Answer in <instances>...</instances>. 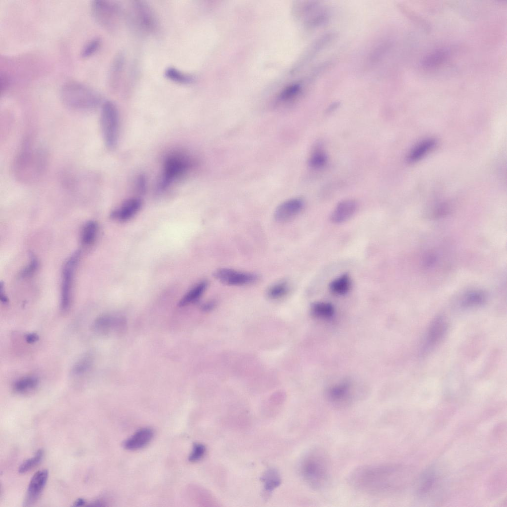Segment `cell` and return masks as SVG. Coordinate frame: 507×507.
Segmentation results:
<instances>
[{"instance_id": "17", "label": "cell", "mask_w": 507, "mask_h": 507, "mask_svg": "<svg viewBox=\"0 0 507 507\" xmlns=\"http://www.w3.org/2000/svg\"><path fill=\"white\" fill-rule=\"evenodd\" d=\"M261 480L264 484V491L268 495L278 487L281 482L279 472L273 468H269L265 471L261 477Z\"/></svg>"}, {"instance_id": "22", "label": "cell", "mask_w": 507, "mask_h": 507, "mask_svg": "<svg viewBox=\"0 0 507 507\" xmlns=\"http://www.w3.org/2000/svg\"><path fill=\"white\" fill-rule=\"evenodd\" d=\"M164 74L169 80L181 84H189L194 81L192 76L172 67L167 68L165 71Z\"/></svg>"}, {"instance_id": "10", "label": "cell", "mask_w": 507, "mask_h": 507, "mask_svg": "<svg viewBox=\"0 0 507 507\" xmlns=\"http://www.w3.org/2000/svg\"><path fill=\"white\" fill-rule=\"evenodd\" d=\"M448 324L442 315L436 317L430 323L422 347L423 354L432 350L443 340L446 334Z\"/></svg>"}, {"instance_id": "30", "label": "cell", "mask_w": 507, "mask_h": 507, "mask_svg": "<svg viewBox=\"0 0 507 507\" xmlns=\"http://www.w3.org/2000/svg\"><path fill=\"white\" fill-rule=\"evenodd\" d=\"M101 40L96 37L88 41L81 50L80 55L82 58H87L94 54L99 49Z\"/></svg>"}, {"instance_id": "7", "label": "cell", "mask_w": 507, "mask_h": 507, "mask_svg": "<svg viewBox=\"0 0 507 507\" xmlns=\"http://www.w3.org/2000/svg\"><path fill=\"white\" fill-rule=\"evenodd\" d=\"M132 12L137 25L143 31L152 33L157 31L158 21L154 12L146 1H133Z\"/></svg>"}, {"instance_id": "37", "label": "cell", "mask_w": 507, "mask_h": 507, "mask_svg": "<svg viewBox=\"0 0 507 507\" xmlns=\"http://www.w3.org/2000/svg\"><path fill=\"white\" fill-rule=\"evenodd\" d=\"M0 293L1 301L4 304L6 303L7 302V299L4 293V288L2 282L0 283Z\"/></svg>"}, {"instance_id": "27", "label": "cell", "mask_w": 507, "mask_h": 507, "mask_svg": "<svg viewBox=\"0 0 507 507\" xmlns=\"http://www.w3.org/2000/svg\"><path fill=\"white\" fill-rule=\"evenodd\" d=\"M485 300L484 294L478 291L472 292L466 295L461 302L463 307H471L482 304Z\"/></svg>"}, {"instance_id": "23", "label": "cell", "mask_w": 507, "mask_h": 507, "mask_svg": "<svg viewBox=\"0 0 507 507\" xmlns=\"http://www.w3.org/2000/svg\"><path fill=\"white\" fill-rule=\"evenodd\" d=\"M312 314L320 318H329L334 313V307L332 304L326 302H316L311 305Z\"/></svg>"}, {"instance_id": "9", "label": "cell", "mask_w": 507, "mask_h": 507, "mask_svg": "<svg viewBox=\"0 0 507 507\" xmlns=\"http://www.w3.org/2000/svg\"><path fill=\"white\" fill-rule=\"evenodd\" d=\"M213 276L223 284L236 286L254 283L259 278L257 275L254 273L227 268L217 269L213 272Z\"/></svg>"}, {"instance_id": "19", "label": "cell", "mask_w": 507, "mask_h": 507, "mask_svg": "<svg viewBox=\"0 0 507 507\" xmlns=\"http://www.w3.org/2000/svg\"><path fill=\"white\" fill-rule=\"evenodd\" d=\"M207 286V282L203 281L193 287L180 301V306H184L196 302L203 295Z\"/></svg>"}, {"instance_id": "33", "label": "cell", "mask_w": 507, "mask_h": 507, "mask_svg": "<svg viewBox=\"0 0 507 507\" xmlns=\"http://www.w3.org/2000/svg\"><path fill=\"white\" fill-rule=\"evenodd\" d=\"M30 261L28 265L22 271L21 275L23 277H27L33 274L37 269L38 262L36 258L32 255L30 257Z\"/></svg>"}, {"instance_id": "5", "label": "cell", "mask_w": 507, "mask_h": 507, "mask_svg": "<svg viewBox=\"0 0 507 507\" xmlns=\"http://www.w3.org/2000/svg\"><path fill=\"white\" fill-rule=\"evenodd\" d=\"M101 125L106 147L114 149L117 143L119 132V115L115 105L110 101H105L101 107Z\"/></svg>"}, {"instance_id": "14", "label": "cell", "mask_w": 507, "mask_h": 507, "mask_svg": "<svg viewBox=\"0 0 507 507\" xmlns=\"http://www.w3.org/2000/svg\"><path fill=\"white\" fill-rule=\"evenodd\" d=\"M142 205V202L140 199H129L112 212L111 217L120 221H127L139 211Z\"/></svg>"}, {"instance_id": "21", "label": "cell", "mask_w": 507, "mask_h": 507, "mask_svg": "<svg viewBox=\"0 0 507 507\" xmlns=\"http://www.w3.org/2000/svg\"><path fill=\"white\" fill-rule=\"evenodd\" d=\"M98 233V225L94 221L87 222L81 233V241L83 245L89 246L95 241Z\"/></svg>"}, {"instance_id": "32", "label": "cell", "mask_w": 507, "mask_h": 507, "mask_svg": "<svg viewBox=\"0 0 507 507\" xmlns=\"http://www.w3.org/2000/svg\"><path fill=\"white\" fill-rule=\"evenodd\" d=\"M206 448L203 445L200 443L195 444L189 457V461L193 462L199 461L204 456Z\"/></svg>"}, {"instance_id": "16", "label": "cell", "mask_w": 507, "mask_h": 507, "mask_svg": "<svg viewBox=\"0 0 507 507\" xmlns=\"http://www.w3.org/2000/svg\"><path fill=\"white\" fill-rule=\"evenodd\" d=\"M124 64V57L122 53L118 54L113 60L109 71V84L113 89L118 85L122 75Z\"/></svg>"}, {"instance_id": "4", "label": "cell", "mask_w": 507, "mask_h": 507, "mask_svg": "<svg viewBox=\"0 0 507 507\" xmlns=\"http://www.w3.org/2000/svg\"><path fill=\"white\" fill-rule=\"evenodd\" d=\"M91 10L96 21L105 30L114 31L119 26L122 12L117 2L94 0L91 5Z\"/></svg>"}, {"instance_id": "29", "label": "cell", "mask_w": 507, "mask_h": 507, "mask_svg": "<svg viewBox=\"0 0 507 507\" xmlns=\"http://www.w3.org/2000/svg\"><path fill=\"white\" fill-rule=\"evenodd\" d=\"M327 160L326 153L321 149H316L309 159V164L313 168H320L324 166Z\"/></svg>"}, {"instance_id": "35", "label": "cell", "mask_w": 507, "mask_h": 507, "mask_svg": "<svg viewBox=\"0 0 507 507\" xmlns=\"http://www.w3.org/2000/svg\"><path fill=\"white\" fill-rule=\"evenodd\" d=\"M137 185L139 191L144 192L146 189V180L144 176H140L138 178Z\"/></svg>"}, {"instance_id": "25", "label": "cell", "mask_w": 507, "mask_h": 507, "mask_svg": "<svg viewBox=\"0 0 507 507\" xmlns=\"http://www.w3.org/2000/svg\"><path fill=\"white\" fill-rule=\"evenodd\" d=\"M118 323L119 321L114 317L108 315H103L96 319L94 323V328L98 332H106Z\"/></svg>"}, {"instance_id": "12", "label": "cell", "mask_w": 507, "mask_h": 507, "mask_svg": "<svg viewBox=\"0 0 507 507\" xmlns=\"http://www.w3.org/2000/svg\"><path fill=\"white\" fill-rule=\"evenodd\" d=\"M304 202L300 198L286 200L276 208L274 216L279 222H285L296 217L303 208Z\"/></svg>"}, {"instance_id": "11", "label": "cell", "mask_w": 507, "mask_h": 507, "mask_svg": "<svg viewBox=\"0 0 507 507\" xmlns=\"http://www.w3.org/2000/svg\"><path fill=\"white\" fill-rule=\"evenodd\" d=\"M48 474L47 470L42 469L38 471L33 476L28 486L23 506H32L38 500L46 485Z\"/></svg>"}, {"instance_id": "31", "label": "cell", "mask_w": 507, "mask_h": 507, "mask_svg": "<svg viewBox=\"0 0 507 507\" xmlns=\"http://www.w3.org/2000/svg\"><path fill=\"white\" fill-rule=\"evenodd\" d=\"M43 456V451L39 449L33 457L26 459L20 465L18 472L20 473H24L31 470L40 462Z\"/></svg>"}, {"instance_id": "26", "label": "cell", "mask_w": 507, "mask_h": 507, "mask_svg": "<svg viewBox=\"0 0 507 507\" xmlns=\"http://www.w3.org/2000/svg\"><path fill=\"white\" fill-rule=\"evenodd\" d=\"M289 290L288 283L285 281H281L269 287L267 291V295L270 299L277 300L284 297L288 293Z\"/></svg>"}, {"instance_id": "20", "label": "cell", "mask_w": 507, "mask_h": 507, "mask_svg": "<svg viewBox=\"0 0 507 507\" xmlns=\"http://www.w3.org/2000/svg\"><path fill=\"white\" fill-rule=\"evenodd\" d=\"M435 144V141L433 139H427L421 142L411 150L408 160L414 162L420 159L433 149Z\"/></svg>"}, {"instance_id": "6", "label": "cell", "mask_w": 507, "mask_h": 507, "mask_svg": "<svg viewBox=\"0 0 507 507\" xmlns=\"http://www.w3.org/2000/svg\"><path fill=\"white\" fill-rule=\"evenodd\" d=\"M80 257V252H74L65 261L62 272L61 308L67 310L71 301L72 289L75 270Z\"/></svg>"}, {"instance_id": "8", "label": "cell", "mask_w": 507, "mask_h": 507, "mask_svg": "<svg viewBox=\"0 0 507 507\" xmlns=\"http://www.w3.org/2000/svg\"><path fill=\"white\" fill-rule=\"evenodd\" d=\"M188 166L187 160L180 155L168 156L164 161L159 189L163 190L167 188L173 180L187 169Z\"/></svg>"}, {"instance_id": "18", "label": "cell", "mask_w": 507, "mask_h": 507, "mask_svg": "<svg viewBox=\"0 0 507 507\" xmlns=\"http://www.w3.org/2000/svg\"><path fill=\"white\" fill-rule=\"evenodd\" d=\"M352 286L350 275L345 273L334 279L329 285L331 291L338 295H344L349 292Z\"/></svg>"}, {"instance_id": "13", "label": "cell", "mask_w": 507, "mask_h": 507, "mask_svg": "<svg viewBox=\"0 0 507 507\" xmlns=\"http://www.w3.org/2000/svg\"><path fill=\"white\" fill-rule=\"evenodd\" d=\"M357 203L354 200H343L338 203L330 216L331 221L335 224L344 222L355 212Z\"/></svg>"}, {"instance_id": "3", "label": "cell", "mask_w": 507, "mask_h": 507, "mask_svg": "<svg viewBox=\"0 0 507 507\" xmlns=\"http://www.w3.org/2000/svg\"><path fill=\"white\" fill-rule=\"evenodd\" d=\"M60 98L63 104L74 109H90L101 102L99 93L91 87L77 81H69L61 87Z\"/></svg>"}, {"instance_id": "38", "label": "cell", "mask_w": 507, "mask_h": 507, "mask_svg": "<svg viewBox=\"0 0 507 507\" xmlns=\"http://www.w3.org/2000/svg\"><path fill=\"white\" fill-rule=\"evenodd\" d=\"M86 504V502L84 499L79 498L76 500L74 503V506L78 507L83 506Z\"/></svg>"}, {"instance_id": "36", "label": "cell", "mask_w": 507, "mask_h": 507, "mask_svg": "<svg viewBox=\"0 0 507 507\" xmlns=\"http://www.w3.org/2000/svg\"><path fill=\"white\" fill-rule=\"evenodd\" d=\"M39 339L38 335L35 333H31L28 334L26 337V342L28 343H34L37 342Z\"/></svg>"}, {"instance_id": "34", "label": "cell", "mask_w": 507, "mask_h": 507, "mask_svg": "<svg viewBox=\"0 0 507 507\" xmlns=\"http://www.w3.org/2000/svg\"><path fill=\"white\" fill-rule=\"evenodd\" d=\"M10 84L9 79L7 75L4 74L0 75V91L1 93L5 92L8 88Z\"/></svg>"}, {"instance_id": "1", "label": "cell", "mask_w": 507, "mask_h": 507, "mask_svg": "<svg viewBox=\"0 0 507 507\" xmlns=\"http://www.w3.org/2000/svg\"><path fill=\"white\" fill-rule=\"evenodd\" d=\"M405 474L402 467L389 464L366 465L355 469L349 477L351 485L366 494L390 495L403 485Z\"/></svg>"}, {"instance_id": "24", "label": "cell", "mask_w": 507, "mask_h": 507, "mask_svg": "<svg viewBox=\"0 0 507 507\" xmlns=\"http://www.w3.org/2000/svg\"><path fill=\"white\" fill-rule=\"evenodd\" d=\"M38 383V379L36 377L26 376L17 380L13 385V389L16 392L24 393L35 389Z\"/></svg>"}, {"instance_id": "28", "label": "cell", "mask_w": 507, "mask_h": 507, "mask_svg": "<svg viewBox=\"0 0 507 507\" xmlns=\"http://www.w3.org/2000/svg\"><path fill=\"white\" fill-rule=\"evenodd\" d=\"M93 362L91 355H85L75 363L72 369V373L75 375L84 374L91 368Z\"/></svg>"}, {"instance_id": "2", "label": "cell", "mask_w": 507, "mask_h": 507, "mask_svg": "<svg viewBox=\"0 0 507 507\" xmlns=\"http://www.w3.org/2000/svg\"><path fill=\"white\" fill-rule=\"evenodd\" d=\"M301 475L312 489L320 490L329 483L331 472L330 460L327 453L320 448L308 452L300 465Z\"/></svg>"}, {"instance_id": "15", "label": "cell", "mask_w": 507, "mask_h": 507, "mask_svg": "<svg viewBox=\"0 0 507 507\" xmlns=\"http://www.w3.org/2000/svg\"><path fill=\"white\" fill-rule=\"evenodd\" d=\"M153 431L149 428L139 429L124 443V447L128 450H136L145 447L152 440Z\"/></svg>"}]
</instances>
